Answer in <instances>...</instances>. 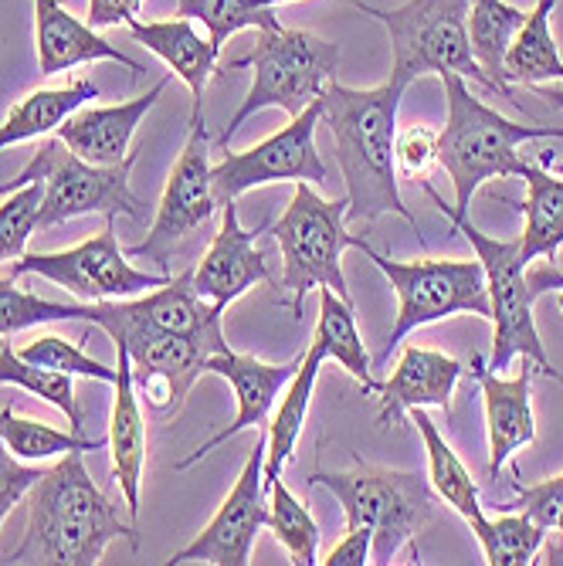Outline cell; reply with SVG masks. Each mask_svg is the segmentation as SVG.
<instances>
[{
    "instance_id": "cell-1",
    "label": "cell",
    "mask_w": 563,
    "mask_h": 566,
    "mask_svg": "<svg viewBox=\"0 0 563 566\" xmlns=\"http://www.w3.org/2000/svg\"><path fill=\"white\" fill-rule=\"evenodd\" d=\"M411 88L404 78L390 75L374 88H350L336 78L323 88L320 126L330 129L336 146V164L346 184V224H371L384 214H397L415 224V214L404 208L397 184V109L404 92Z\"/></svg>"
},
{
    "instance_id": "cell-2",
    "label": "cell",
    "mask_w": 563,
    "mask_h": 566,
    "mask_svg": "<svg viewBox=\"0 0 563 566\" xmlns=\"http://www.w3.org/2000/svg\"><path fill=\"white\" fill-rule=\"evenodd\" d=\"M116 539L136 546V530L123 523L119 505L92 482L85 451H69L28 492V530L18 549L8 553V563L95 566Z\"/></svg>"
},
{
    "instance_id": "cell-3",
    "label": "cell",
    "mask_w": 563,
    "mask_h": 566,
    "mask_svg": "<svg viewBox=\"0 0 563 566\" xmlns=\"http://www.w3.org/2000/svg\"><path fill=\"white\" fill-rule=\"evenodd\" d=\"M448 98V123L438 133V167L448 174L455 190V211L469 214L472 197L482 184L520 177L523 164L520 146L530 139H563V126H523L489 109L479 95H472L469 78L441 75Z\"/></svg>"
},
{
    "instance_id": "cell-4",
    "label": "cell",
    "mask_w": 563,
    "mask_h": 566,
    "mask_svg": "<svg viewBox=\"0 0 563 566\" xmlns=\"http://www.w3.org/2000/svg\"><path fill=\"white\" fill-rule=\"evenodd\" d=\"M88 323L129 353L136 394L157 418L177 415L197 377L208 374V356L228 346L225 336H194L153 326L129 313L126 298L88 302Z\"/></svg>"
},
{
    "instance_id": "cell-5",
    "label": "cell",
    "mask_w": 563,
    "mask_h": 566,
    "mask_svg": "<svg viewBox=\"0 0 563 566\" xmlns=\"http://www.w3.org/2000/svg\"><path fill=\"white\" fill-rule=\"evenodd\" d=\"M421 187L438 203L441 218H448L458 234L469 238V244L476 248V259L482 262L486 285H489V305H492V359H489V370H505L517 356H523L543 377H553V380L563 384V374L550 364L546 346H543L540 329H536V316H533L536 295H533L530 279H526L530 265L523 262V254H520V238L482 234L469 221V214H458L451 203H445V197L428 180H421Z\"/></svg>"
},
{
    "instance_id": "cell-6",
    "label": "cell",
    "mask_w": 563,
    "mask_h": 566,
    "mask_svg": "<svg viewBox=\"0 0 563 566\" xmlns=\"http://www.w3.org/2000/svg\"><path fill=\"white\" fill-rule=\"evenodd\" d=\"M340 65V44L313 34V31H295V28H272L259 31L251 55L228 62L221 72L234 69H254V82L241 106L221 129L218 143L228 146L234 133L262 109H282L289 119H295L302 109H310L333 78Z\"/></svg>"
},
{
    "instance_id": "cell-7",
    "label": "cell",
    "mask_w": 563,
    "mask_h": 566,
    "mask_svg": "<svg viewBox=\"0 0 563 566\" xmlns=\"http://www.w3.org/2000/svg\"><path fill=\"white\" fill-rule=\"evenodd\" d=\"M310 485L326 489L340 509L346 530L367 526L374 533V559L387 566L400 546H415L418 533L435 520L438 492L421 472L374 469L356 461L353 472H316Z\"/></svg>"
},
{
    "instance_id": "cell-8",
    "label": "cell",
    "mask_w": 563,
    "mask_h": 566,
    "mask_svg": "<svg viewBox=\"0 0 563 566\" xmlns=\"http://www.w3.org/2000/svg\"><path fill=\"white\" fill-rule=\"evenodd\" d=\"M139 153L133 149L126 160L113 167H95L55 136L41 139L31 153L28 167L11 180L0 184V193H11L18 187H28L34 180L44 184V200L38 214V231H51L55 224H65L82 214H102V218H119L126 214L136 224H146V203L129 190V174Z\"/></svg>"
},
{
    "instance_id": "cell-9",
    "label": "cell",
    "mask_w": 563,
    "mask_h": 566,
    "mask_svg": "<svg viewBox=\"0 0 563 566\" xmlns=\"http://www.w3.org/2000/svg\"><path fill=\"white\" fill-rule=\"evenodd\" d=\"M350 200H326L310 184H295L289 208L272 224V234L282 251V289H289L292 316L302 319L305 298L316 289H333L340 298H350L343 275V251L356 248L361 238L346 231Z\"/></svg>"
},
{
    "instance_id": "cell-10",
    "label": "cell",
    "mask_w": 563,
    "mask_h": 566,
    "mask_svg": "<svg viewBox=\"0 0 563 566\" xmlns=\"http://www.w3.org/2000/svg\"><path fill=\"white\" fill-rule=\"evenodd\" d=\"M353 8L380 21L394 48L390 75L415 85L421 75H462L499 95L496 82L479 69L469 44V0H407L400 8H374L353 0Z\"/></svg>"
},
{
    "instance_id": "cell-11",
    "label": "cell",
    "mask_w": 563,
    "mask_h": 566,
    "mask_svg": "<svg viewBox=\"0 0 563 566\" xmlns=\"http://www.w3.org/2000/svg\"><path fill=\"white\" fill-rule=\"evenodd\" d=\"M356 251H364L367 259L384 272L397 295V319L387 333V343L377 356V367L387 364L390 349H397L407 336L421 326L451 319L458 313H472L479 319H492L489 305V285L482 262L472 259H421V262H394L387 254L374 251L371 241L361 238Z\"/></svg>"
},
{
    "instance_id": "cell-12",
    "label": "cell",
    "mask_w": 563,
    "mask_h": 566,
    "mask_svg": "<svg viewBox=\"0 0 563 566\" xmlns=\"http://www.w3.org/2000/svg\"><path fill=\"white\" fill-rule=\"evenodd\" d=\"M8 279L21 275H38L62 285L72 292L79 302H116V298H133L149 289H160L170 282L167 272H139L126 251L119 248L116 238V218H106V228L92 234L88 241L65 248V251H34L21 254L18 262L4 265Z\"/></svg>"
},
{
    "instance_id": "cell-13",
    "label": "cell",
    "mask_w": 563,
    "mask_h": 566,
    "mask_svg": "<svg viewBox=\"0 0 563 566\" xmlns=\"http://www.w3.org/2000/svg\"><path fill=\"white\" fill-rule=\"evenodd\" d=\"M218 208L221 203H218L215 184H211V139H208V129H204V113L194 109L190 136L170 170L160 208L149 221V234H146V241L133 244L129 254L133 259L153 262L160 272H170V259L180 248V241H187L194 231L208 224Z\"/></svg>"
},
{
    "instance_id": "cell-14",
    "label": "cell",
    "mask_w": 563,
    "mask_h": 566,
    "mask_svg": "<svg viewBox=\"0 0 563 566\" xmlns=\"http://www.w3.org/2000/svg\"><path fill=\"white\" fill-rule=\"evenodd\" d=\"M323 116V98L310 102L289 126L248 149H225L211 164V184L218 203L238 200L241 193L265 184H326V164L316 149V126Z\"/></svg>"
},
{
    "instance_id": "cell-15",
    "label": "cell",
    "mask_w": 563,
    "mask_h": 566,
    "mask_svg": "<svg viewBox=\"0 0 563 566\" xmlns=\"http://www.w3.org/2000/svg\"><path fill=\"white\" fill-rule=\"evenodd\" d=\"M265 448L269 431L259 434L254 451L248 454L244 469L215 512V520L200 530L184 549H177L167 563H215V566H248L254 539L269 523V492H265Z\"/></svg>"
},
{
    "instance_id": "cell-16",
    "label": "cell",
    "mask_w": 563,
    "mask_h": 566,
    "mask_svg": "<svg viewBox=\"0 0 563 566\" xmlns=\"http://www.w3.org/2000/svg\"><path fill=\"white\" fill-rule=\"evenodd\" d=\"M302 356H305V349L295 353V356L289 359V364H265V359H259V356L234 353L231 346H225L221 353H211V356H208V374H218V377H225V380L231 384L234 400H238V415H234V421H231L228 428H221L211 441L197 444L187 458H180L174 469L184 472V469L197 465V461H200V458H208L218 444L238 438V434L248 431V428H265L269 418H272L275 400L282 397V390L289 387V380L295 377V370H299V364H302Z\"/></svg>"
},
{
    "instance_id": "cell-17",
    "label": "cell",
    "mask_w": 563,
    "mask_h": 566,
    "mask_svg": "<svg viewBox=\"0 0 563 566\" xmlns=\"http://www.w3.org/2000/svg\"><path fill=\"white\" fill-rule=\"evenodd\" d=\"M221 211H225L221 228H218L211 248L204 251V259L190 272H194V292L204 302L228 308L248 289L272 282L269 259H265V251L259 248V234L269 228V221H262L254 231H248L238 221V203L234 200L221 203Z\"/></svg>"
},
{
    "instance_id": "cell-18",
    "label": "cell",
    "mask_w": 563,
    "mask_h": 566,
    "mask_svg": "<svg viewBox=\"0 0 563 566\" xmlns=\"http://www.w3.org/2000/svg\"><path fill=\"white\" fill-rule=\"evenodd\" d=\"M533 364L526 359L517 377H499L482 356H472V377L482 387L486 431H489V479H499L502 465L517 458L520 448L536 441L533 415Z\"/></svg>"
},
{
    "instance_id": "cell-19",
    "label": "cell",
    "mask_w": 563,
    "mask_h": 566,
    "mask_svg": "<svg viewBox=\"0 0 563 566\" xmlns=\"http://www.w3.org/2000/svg\"><path fill=\"white\" fill-rule=\"evenodd\" d=\"M466 367L455 356H445L438 349H425L418 343H407L390 380L377 384V424L390 428L407 418L415 407H438L451 415V397L462 380Z\"/></svg>"
},
{
    "instance_id": "cell-20",
    "label": "cell",
    "mask_w": 563,
    "mask_h": 566,
    "mask_svg": "<svg viewBox=\"0 0 563 566\" xmlns=\"http://www.w3.org/2000/svg\"><path fill=\"white\" fill-rule=\"evenodd\" d=\"M170 75L160 78L146 95H136L129 102H119V106H82L79 113H72L55 136L82 157L85 164L95 167H113L119 160H126L133 153V133L136 126L146 119V113L157 106V98L167 92Z\"/></svg>"
},
{
    "instance_id": "cell-21",
    "label": "cell",
    "mask_w": 563,
    "mask_h": 566,
    "mask_svg": "<svg viewBox=\"0 0 563 566\" xmlns=\"http://www.w3.org/2000/svg\"><path fill=\"white\" fill-rule=\"evenodd\" d=\"M31 4H34V41H38L41 78L72 72L88 62H116L129 69L133 78L146 72L139 62H133L119 48H113L88 21H79L75 14H69L59 0H31Z\"/></svg>"
},
{
    "instance_id": "cell-22",
    "label": "cell",
    "mask_w": 563,
    "mask_h": 566,
    "mask_svg": "<svg viewBox=\"0 0 563 566\" xmlns=\"http://www.w3.org/2000/svg\"><path fill=\"white\" fill-rule=\"evenodd\" d=\"M116 394H113V418H110V448H113V479L123 492L129 520L139 516V492H143V465H146V418L143 400L133 384V359L123 346H116Z\"/></svg>"
},
{
    "instance_id": "cell-23",
    "label": "cell",
    "mask_w": 563,
    "mask_h": 566,
    "mask_svg": "<svg viewBox=\"0 0 563 566\" xmlns=\"http://www.w3.org/2000/svg\"><path fill=\"white\" fill-rule=\"evenodd\" d=\"M129 24V34L149 48L153 55H157L170 75H177L190 95H194V109H200V98H204V88L208 82L218 75V55L221 51L211 44V38H204L190 18H174V21H126Z\"/></svg>"
},
{
    "instance_id": "cell-24",
    "label": "cell",
    "mask_w": 563,
    "mask_h": 566,
    "mask_svg": "<svg viewBox=\"0 0 563 566\" xmlns=\"http://www.w3.org/2000/svg\"><path fill=\"white\" fill-rule=\"evenodd\" d=\"M526 180V200L517 203L523 214V234H520V254L523 262H556L563 248V174H553L543 164H523Z\"/></svg>"
},
{
    "instance_id": "cell-25",
    "label": "cell",
    "mask_w": 563,
    "mask_h": 566,
    "mask_svg": "<svg viewBox=\"0 0 563 566\" xmlns=\"http://www.w3.org/2000/svg\"><path fill=\"white\" fill-rule=\"evenodd\" d=\"M323 364H326L323 349L316 343H310V349H305L295 377L282 390L279 407H272V418L265 424V431H269V448H265V492L282 479V469L289 465L292 454H295V444L302 438V424H305V415H310V400H313L316 377H320Z\"/></svg>"
},
{
    "instance_id": "cell-26",
    "label": "cell",
    "mask_w": 563,
    "mask_h": 566,
    "mask_svg": "<svg viewBox=\"0 0 563 566\" xmlns=\"http://www.w3.org/2000/svg\"><path fill=\"white\" fill-rule=\"evenodd\" d=\"M92 98H98V85H92L88 78H75V82L59 85V88L28 92L21 102H14L11 113L4 116V123H0V153L18 146V143L55 133L72 113L88 106Z\"/></svg>"
},
{
    "instance_id": "cell-27",
    "label": "cell",
    "mask_w": 563,
    "mask_h": 566,
    "mask_svg": "<svg viewBox=\"0 0 563 566\" xmlns=\"http://www.w3.org/2000/svg\"><path fill=\"white\" fill-rule=\"evenodd\" d=\"M407 418L418 428L425 451H428V482L438 492V499L455 509L466 523H476L482 516V499H479V485L472 482V472L466 469V461L458 458V451L448 444V438L438 431V424L431 421L428 407H415L407 410Z\"/></svg>"
},
{
    "instance_id": "cell-28",
    "label": "cell",
    "mask_w": 563,
    "mask_h": 566,
    "mask_svg": "<svg viewBox=\"0 0 563 566\" xmlns=\"http://www.w3.org/2000/svg\"><path fill=\"white\" fill-rule=\"evenodd\" d=\"M560 0H536L533 11H526V21L520 24L513 44L505 51V82L509 85H533L543 82H563V59L550 31V18Z\"/></svg>"
},
{
    "instance_id": "cell-29",
    "label": "cell",
    "mask_w": 563,
    "mask_h": 566,
    "mask_svg": "<svg viewBox=\"0 0 563 566\" xmlns=\"http://www.w3.org/2000/svg\"><path fill=\"white\" fill-rule=\"evenodd\" d=\"M526 21V11L505 4V0H469V44L479 69L496 82L499 95L513 102L517 109L520 98L513 95V85L505 82V51L513 44L520 24Z\"/></svg>"
},
{
    "instance_id": "cell-30",
    "label": "cell",
    "mask_w": 563,
    "mask_h": 566,
    "mask_svg": "<svg viewBox=\"0 0 563 566\" xmlns=\"http://www.w3.org/2000/svg\"><path fill=\"white\" fill-rule=\"evenodd\" d=\"M316 292H320V323H316L313 343L323 349L326 359H336V364L364 387V394H377V380L371 374V356H367L361 329H356L353 302L340 298L333 289H316Z\"/></svg>"
},
{
    "instance_id": "cell-31",
    "label": "cell",
    "mask_w": 563,
    "mask_h": 566,
    "mask_svg": "<svg viewBox=\"0 0 563 566\" xmlns=\"http://www.w3.org/2000/svg\"><path fill=\"white\" fill-rule=\"evenodd\" d=\"M482 556L489 566H526L536 563V556L546 546V530L523 509L513 512H499V516H482L469 523Z\"/></svg>"
},
{
    "instance_id": "cell-32",
    "label": "cell",
    "mask_w": 563,
    "mask_h": 566,
    "mask_svg": "<svg viewBox=\"0 0 563 566\" xmlns=\"http://www.w3.org/2000/svg\"><path fill=\"white\" fill-rule=\"evenodd\" d=\"M0 441L21 461H48L69 451H98L106 448V438H82L75 431H59L44 421L18 418L14 407H0Z\"/></svg>"
},
{
    "instance_id": "cell-33",
    "label": "cell",
    "mask_w": 563,
    "mask_h": 566,
    "mask_svg": "<svg viewBox=\"0 0 563 566\" xmlns=\"http://www.w3.org/2000/svg\"><path fill=\"white\" fill-rule=\"evenodd\" d=\"M177 14L200 21L208 28V38L218 51L238 31L282 28V21L275 18V8H262L259 0H177Z\"/></svg>"
},
{
    "instance_id": "cell-34",
    "label": "cell",
    "mask_w": 563,
    "mask_h": 566,
    "mask_svg": "<svg viewBox=\"0 0 563 566\" xmlns=\"http://www.w3.org/2000/svg\"><path fill=\"white\" fill-rule=\"evenodd\" d=\"M0 384H11L21 387L41 400H48L51 407H59L62 415L69 418L72 431L82 434V410L75 400V377L59 374V370H48V367H34L28 359L18 356V349H11V343L0 349Z\"/></svg>"
},
{
    "instance_id": "cell-35",
    "label": "cell",
    "mask_w": 563,
    "mask_h": 566,
    "mask_svg": "<svg viewBox=\"0 0 563 566\" xmlns=\"http://www.w3.org/2000/svg\"><path fill=\"white\" fill-rule=\"evenodd\" d=\"M275 539L285 546L289 563L295 566H313L320 563V526L313 512L305 509L282 482L269 489V523Z\"/></svg>"
},
{
    "instance_id": "cell-36",
    "label": "cell",
    "mask_w": 563,
    "mask_h": 566,
    "mask_svg": "<svg viewBox=\"0 0 563 566\" xmlns=\"http://www.w3.org/2000/svg\"><path fill=\"white\" fill-rule=\"evenodd\" d=\"M69 319L88 323V302H51L18 289L14 279L0 275V336L4 339L31 326L69 323Z\"/></svg>"
},
{
    "instance_id": "cell-37",
    "label": "cell",
    "mask_w": 563,
    "mask_h": 566,
    "mask_svg": "<svg viewBox=\"0 0 563 566\" xmlns=\"http://www.w3.org/2000/svg\"><path fill=\"white\" fill-rule=\"evenodd\" d=\"M18 356L28 359V364H34V367H48V370L69 374V377L116 384V367L98 364V359H92L82 346H75L72 339L55 336V333H41V336L28 339L24 346H18Z\"/></svg>"
},
{
    "instance_id": "cell-38",
    "label": "cell",
    "mask_w": 563,
    "mask_h": 566,
    "mask_svg": "<svg viewBox=\"0 0 563 566\" xmlns=\"http://www.w3.org/2000/svg\"><path fill=\"white\" fill-rule=\"evenodd\" d=\"M41 200H44V184L34 180L28 187L11 190L8 200L0 203V269L18 262L24 254L28 238L38 231Z\"/></svg>"
},
{
    "instance_id": "cell-39",
    "label": "cell",
    "mask_w": 563,
    "mask_h": 566,
    "mask_svg": "<svg viewBox=\"0 0 563 566\" xmlns=\"http://www.w3.org/2000/svg\"><path fill=\"white\" fill-rule=\"evenodd\" d=\"M509 465H513V485H517V505L513 509L530 512V516L546 530V539H563V472L546 479V482L523 485L520 465L517 461H509Z\"/></svg>"
},
{
    "instance_id": "cell-40",
    "label": "cell",
    "mask_w": 563,
    "mask_h": 566,
    "mask_svg": "<svg viewBox=\"0 0 563 566\" xmlns=\"http://www.w3.org/2000/svg\"><path fill=\"white\" fill-rule=\"evenodd\" d=\"M397 167L407 180H428L431 167L438 164V133H431L428 126H411L397 136Z\"/></svg>"
},
{
    "instance_id": "cell-41",
    "label": "cell",
    "mask_w": 563,
    "mask_h": 566,
    "mask_svg": "<svg viewBox=\"0 0 563 566\" xmlns=\"http://www.w3.org/2000/svg\"><path fill=\"white\" fill-rule=\"evenodd\" d=\"M44 475V469H31L21 458L8 451V444L0 441V526L11 516V512L28 499L34 482Z\"/></svg>"
},
{
    "instance_id": "cell-42",
    "label": "cell",
    "mask_w": 563,
    "mask_h": 566,
    "mask_svg": "<svg viewBox=\"0 0 563 566\" xmlns=\"http://www.w3.org/2000/svg\"><path fill=\"white\" fill-rule=\"evenodd\" d=\"M371 559H374V533L367 526H353L320 563H326V566H364Z\"/></svg>"
},
{
    "instance_id": "cell-43",
    "label": "cell",
    "mask_w": 563,
    "mask_h": 566,
    "mask_svg": "<svg viewBox=\"0 0 563 566\" xmlns=\"http://www.w3.org/2000/svg\"><path fill=\"white\" fill-rule=\"evenodd\" d=\"M143 0H88V24L95 31L102 28H119L133 18H139Z\"/></svg>"
},
{
    "instance_id": "cell-44",
    "label": "cell",
    "mask_w": 563,
    "mask_h": 566,
    "mask_svg": "<svg viewBox=\"0 0 563 566\" xmlns=\"http://www.w3.org/2000/svg\"><path fill=\"white\" fill-rule=\"evenodd\" d=\"M526 279H530V289H533L536 298L546 295V292H556V302L563 308V272L553 262H540L536 269L526 272Z\"/></svg>"
},
{
    "instance_id": "cell-45",
    "label": "cell",
    "mask_w": 563,
    "mask_h": 566,
    "mask_svg": "<svg viewBox=\"0 0 563 566\" xmlns=\"http://www.w3.org/2000/svg\"><path fill=\"white\" fill-rule=\"evenodd\" d=\"M543 95H546V98H553V102H556V106L563 109V88H560V85L546 88ZM553 174H563V160H560V164H553Z\"/></svg>"
},
{
    "instance_id": "cell-46",
    "label": "cell",
    "mask_w": 563,
    "mask_h": 566,
    "mask_svg": "<svg viewBox=\"0 0 563 566\" xmlns=\"http://www.w3.org/2000/svg\"><path fill=\"white\" fill-rule=\"evenodd\" d=\"M262 8H279V4H292V0H259Z\"/></svg>"
},
{
    "instance_id": "cell-47",
    "label": "cell",
    "mask_w": 563,
    "mask_h": 566,
    "mask_svg": "<svg viewBox=\"0 0 563 566\" xmlns=\"http://www.w3.org/2000/svg\"><path fill=\"white\" fill-rule=\"evenodd\" d=\"M4 346H8V343H4V336H0V349H4Z\"/></svg>"
}]
</instances>
